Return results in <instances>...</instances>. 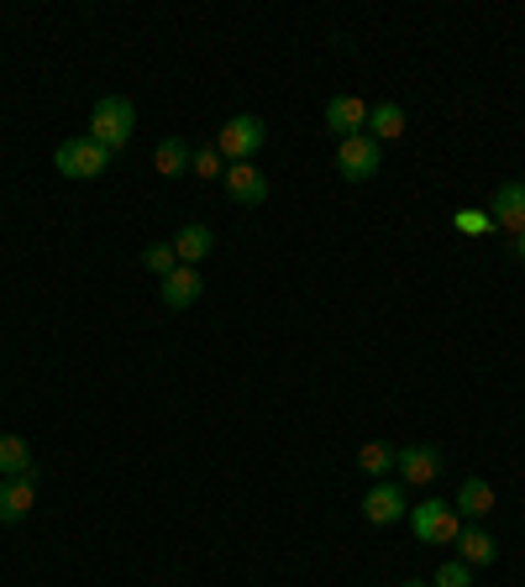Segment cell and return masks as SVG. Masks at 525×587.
<instances>
[{"instance_id": "19", "label": "cell", "mask_w": 525, "mask_h": 587, "mask_svg": "<svg viewBox=\"0 0 525 587\" xmlns=\"http://www.w3.org/2000/svg\"><path fill=\"white\" fill-rule=\"evenodd\" d=\"M394 456H400L394 447H383V441H368V447L358 451V467L368 472V477H379V483H383V477L394 472Z\"/></svg>"}, {"instance_id": "23", "label": "cell", "mask_w": 525, "mask_h": 587, "mask_svg": "<svg viewBox=\"0 0 525 587\" xmlns=\"http://www.w3.org/2000/svg\"><path fill=\"white\" fill-rule=\"evenodd\" d=\"M431 587H473V566H462V562H447L436 577H431Z\"/></svg>"}, {"instance_id": "25", "label": "cell", "mask_w": 525, "mask_h": 587, "mask_svg": "<svg viewBox=\"0 0 525 587\" xmlns=\"http://www.w3.org/2000/svg\"><path fill=\"white\" fill-rule=\"evenodd\" d=\"M400 587H431V583H400Z\"/></svg>"}, {"instance_id": "16", "label": "cell", "mask_w": 525, "mask_h": 587, "mask_svg": "<svg viewBox=\"0 0 525 587\" xmlns=\"http://www.w3.org/2000/svg\"><path fill=\"white\" fill-rule=\"evenodd\" d=\"M194 163V147L185 137H164L158 147H153V168L164 173V179H179V173H190Z\"/></svg>"}, {"instance_id": "1", "label": "cell", "mask_w": 525, "mask_h": 587, "mask_svg": "<svg viewBox=\"0 0 525 587\" xmlns=\"http://www.w3.org/2000/svg\"><path fill=\"white\" fill-rule=\"evenodd\" d=\"M132 132H137V105H132L126 94H100L96 111H90V137L116 158L121 147L132 142Z\"/></svg>"}, {"instance_id": "8", "label": "cell", "mask_w": 525, "mask_h": 587, "mask_svg": "<svg viewBox=\"0 0 525 587\" xmlns=\"http://www.w3.org/2000/svg\"><path fill=\"white\" fill-rule=\"evenodd\" d=\"M326 132H336L342 142L368 132V105H362L358 94H332L326 100Z\"/></svg>"}, {"instance_id": "3", "label": "cell", "mask_w": 525, "mask_h": 587, "mask_svg": "<svg viewBox=\"0 0 525 587\" xmlns=\"http://www.w3.org/2000/svg\"><path fill=\"white\" fill-rule=\"evenodd\" d=\"M53 168H58L64 179H100V173L111 168V153H105V147H100L90 132H85V137L58 142V153H53Z\"/></svg>"}, {"instance_id": "15", "label": "cell", "mask_w": 525, "mask_h": 587, "mask_svg": "<svg viewBox=\"0 0 525 587\" xmlns=\"http://www.w3.org/2000/svg\"><path fill=\"white\" fill-rule=\"evenodd\" d=\"M158 294H164L168 309H190L194 300L205 294V283H200V273H194V268H185V262H179V268L164 279V289H158Z\"/></svg>"}, {"instance_id": "9", "label": "cell", "mask_w": 525, "mask_h": 587, "mask_svg": "<svg viewBox=\"0 0 525 587\" xmlns=\"http://www.w3.org/2000/svg\"><path fill=\"white\" fill-rule=\"evenodd\" d=\"M394 472H400V483H415V488H426L442 477V451L436 447H405L394 456Z\"/></svg>"}, {"instance_id": "7", "label": "cell", "mask_w": 525, "mask_h": 587, "mask_svg": "<svg viewBox=\"0 0 525 587\" xmlns=\"http://www.w3.org/2000/svg\"><path fill=\"white\" fill-rule=\"evenodd\" d=\"M489 221H494V232H504V236L525 232V179H510V184L494 189V200H489Z\"/></svg>"}, {"instance_id": "6", "label": "cell", "mask_w": 525, "mask_h": 587, "mask_svg": "<svg viewBox=\"0 0 525 587\" xmlns=\"http://www.w3.org/2000/svg\"><path fill=\"white\" fill-rule=\"evenodd\" d=\"M410 515V498H405V483H373L368 494H362V519L368 524H400Z\"/></svg>"}, {"instance_id": "17", "label": "cell", "mask_w": 525, "mask_h": 587, "mask_svg": "<svg viewBox=\"0 0 525 587\" xmlns=\"http://www.w3.org/2000/svg\"><path fill=\"white\" fill-rule=\"evenodd\" d=\"M368 137L373 142H400L405 137V105H394V100L368 105Z\"/></svg>"}, {"instance_id": "11", "label": "cell", "mask_w": 525, "mask_h": 587, "mask_svg": "<svg viewBox=\"0 0 525 587\" xmlns=\"http://www.w3.org/2000/svg\"><path fill=\"white\" fill-rule=\"evenodd\" d=\"M453 545H457V562L462 566H494V556H500V541H494L483 524H462Z\"/></svg>"}, {"instance_id": "2", "label": "cell", "mask_w": 525, "mask_h": 587, "mask_svg": "<svg viewBox=\"0 0 525 587\" xmlns=\"http://www.w3.org/2000/svg\"><path fill=\"white\" fill-rule=\"evenodd\" d=\"M410 535L421 545H453L457 530H462V515H457L447 498H426V504H410Z\"/></svg>"}, {"instance_id": "14", "label": "cell", "mask_w": 525, "mask_h": 587, "mask_svg": "<svg viewBox=\"0 0 525 587\" xmlns=\"http://www.w3.org/2000/svg\"><path fill=\"white\" fill-rule=\"evenodd\" d=\"M215 252V232L211 226H200V221H190V226H179V236H174V258L185 262V268H194V262H205Z\"/></svg>"}, {"instance_id": "12", "label": "cell", "mask_w": 525, "mask_h": 587, "mask_svg": "<svg viewBox=\"0 0 525 587\" xmlns=\"http://www.w3.org/2000/svg\"><path fill=\"white\" fill-rule=\"evenodd\" d=\"M226 194L237 200V205H262L268 200V179H262L258 163H232L226 168Z\"/></svg>"}, {"instance_id": "24", "label": "cell", "mask_w": 525, "mask_h": 587, "mask_svg": "<svg viewBox=\"0 0 525 587\" xmlns=\"http://www.w3.org/2000/svg\"><path fill=\"white\" fill-rule=\"evenodd\" d=\"M510 252H515V262L525 268V232H521V236H510Z\"/></svg>"}, {"instance_id": "10", "label": "cell", "mask_w": 525, "mask_h": 587, "mask_svg": "<svg viewBox=\"0 0 525 587\" xmlns=\"http://www.w3.org/2000/svg\"><path fill=\"white\" fill-rule=\"evenodd\" d=\"M37 504V483L32 477H0V524H22Z\"/></svg>"}, {"instance_id": "18", "label": "cell", "mask_w": 525, "mask_h": 587, "mask_svg": "<svg viewBox=\"0 0 525 587\" xmlns=\"http://www.w3.org/2000/svg\"><path fill=\"white\" fill-rule=\"evenodd\" d=\"M32 447L22 436H0V477H32Z\"/></svg>"}, {"instance_id": "4", "label": "cell", "mask_w": 525, "mask_h": 587, "mask_svg": "<svg viewBox=\"0 0 525 587\" xmlns=\"http://www.w3.org/2000/svg\"><path fill=\"white\" fill-rule=\"evenodd\" d=\"M262 142H268V126H262L258 116H232L215 132V153H221L226 163H253Z\"/></svg>"}, {"instance_id": "21", "label": "cell", "mask_w": 525, "mask_h": 587, "mask_svg": "<svg viewBox=\"0 0 525 587\" xmlns=\"http://www.w3.org/2000/svg\"><path fill=\"white\" fill-rule=\"evenodd\" d=\"M190 173H194V179H226V168H221V153H215V142H211V147H194Z\"/></svg>"}, {"instance_id": "13", "label": "cell", "mask_w": 525, "mask_h": 587, "mask_svg": "<svg viewBox=\"0 0 525 587\" xmlns=\"http://www.w3.org/2000/svg\"><path fill=\"white\" fill-rule=\"evenodd\" d=\"M453 509L468 519V524H478V519L494 515V488H489L483 477H462V488H457V498H453Z\"/></svg>"}, {"instance_id": "5", "label": "cell", "mask_w": 525, "mask_h": 587, "mask_svg": "<svg viewBox=\"0 0 525 587\" xmlns=\"http://www.w3.org/2000/svg\"><path fill=\"white\" fill-rule=\"evenodd\" d=\"M336 168H342V179H347V184H362V179H373V173L383 168V142H373L368 132L347 137L342 147H336Z\"/></svg>"}, {"instance_id": "22", "label": "cell", "mask_w": 525, "mask_h": 587, "mask_svg": "<svg viewBox=\"0 0 525 587\" xmlns=\"http://www.w3.org/2000/svg\"><path fill=\"white\" fill-rule=\"evenodd\" d=\"M453 226H457L462 236H489V232H494L489 211H457V215H453Z\"/></svg>"}, {"instance_id": "20", "label": "cell", "mask_w": 525, "mask_h": 587, "mask_svg": "<svg viewBox=\"0 0 525 587\" xmlns=\"http://www.w3.org/2000/svg\"><path fill=\"white\" fill-rule=\"evenodd\" d=\"M143 268H147V273H158V279H168V273L179 268V258H174V241H153V247H143Z\"/></svg>"}]
</instances>
